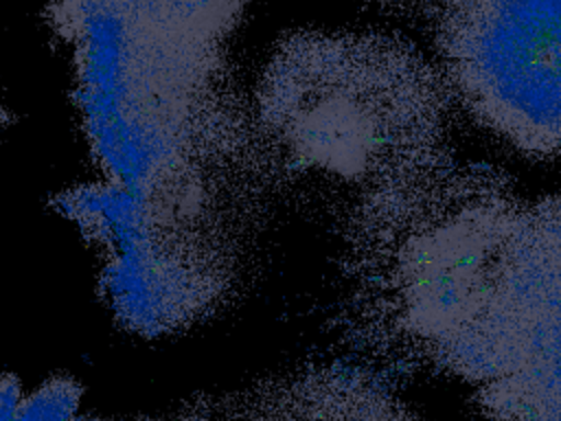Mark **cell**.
<instances>
[{
  "label": "cell",
  "instance_id": "1",
  "mask_svg": "<svg viewBox=\"0 0 561 421\" xmlns=\"http://www.w3.org/2000/svg\"><path fill=\"white\" fill-rule=\"evenodd\" d=\"M252 105L263 180L296 193H335L375 180L392 123L434 116L438 83L392 39L302 31L276 44Z\"/></svg>",
  "mask_w": 561,
  "mask_h": 421
},
{
  "label": "cell",
  "instance_id": "2",
  "mask_svg": "<svg viewBox=\"0 0 561 421\" xmlns=\"http://www.w3.org/2000/svg\"><path fill=\"white\" fill-rule=\"evenodd\" d=\"M248 0H46L68 48L81 125L114 134L195 127L239 99L224 42Z\"/></svg>",
  "mask_w": 561,
  "mask_h": 421
},
{
  "label": "cell",
  "instance_id": "3",
  "mask_svg": "<svg viewBox=\"0 0 561 421\" xmlns=\"http://www.w3.org/2000/svg\"><path fill=\"white\" fill-rule=\"evenodd\" d=\"M438 53L458 99L530 151H561V0H445Z\"/></svg>",
  "mask_w": 561,
  "mask_h": 421
},
{
  "label": "cell",
  "instance_id": "4",
  "mask_svg": "<svg viewBox=\"0 0 561 421\" xmlns=\"http://www.w3.org/2000/svg\"><path fill=\"white\" fill-rule=\"evenodd\" d=\"M79 399L81 388L75 382L55 377L42 384L37 390L22 395L15 421H94L77 412Z\"/></svg>",
  "mask_w": 561,
  "mask_h": 421
},
{
  "label": "cell",
  "instance_id": "5",
  "mask_svg": "<svg viewBox=\"0 0 561 421\" xmlns=\"http://www.w3.org/2000/svg\"><path fill=\"white\" fill-rule=\"evenodd\" d=\"M4 123H7V112L2 110V105H0V129L4 127Z\"/></svg>",
  "mask_w": 561,
  "mask_h": 421
},
{
  "label": "cell",
  "instance_id": "6",
  "mask_svg": "<svg viewBox=\"0 0 561 421\" xmlns=\"http://www.w3.org/2000/svg\"><path fill=\"white\" fill-rule=\"evenodd\" d=\"M401 2H436V0H401ZM440 4L445 2V0H438Z\"/></svg>",
  "mask_w": 561,
  "mask_h": 421
}]
</instances>
